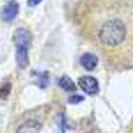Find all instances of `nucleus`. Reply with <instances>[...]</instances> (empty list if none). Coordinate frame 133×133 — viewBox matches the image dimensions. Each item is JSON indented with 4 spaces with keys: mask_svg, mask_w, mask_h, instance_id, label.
<instances>
[{
    "mask_svg": "<svg viewBox=\"0 0 133 133\" xmlns=\"http://www.w3.org/2000/svg\"><path fill=\"white\" fill-rule=\"evenodd\" d=\"M32 36L28 29L25 28H17L14 35V43L16 47V63L20 69H24L29 64L28 57V49L31 47Z\"/></svg>",
    "mask_w": 133,
    "mask_h": 133,
    "instance_id": "obj_2",
    "label": "nucleus"
},
{
    "mask_svg": "<svg viewBox=\"0 0 133 133\" xmlns=\"http://www.w3.org/2000/svg\"><path fill=\"white\" fill-rule=\"evenodd\" d=\"M80 63H81L84 69L93 71L97 66V64H98V59H97L96 55H93V53H84L81 56V59H80Z\"/></svg>",
    "mask_w": 133,
    "mask_h": 133,
    "instance_id": "obj_6",
    "label": "nucleus"
},
{
    "mask_svg": "<svg viewBox=\"0 0 133 133\" xmlns=\"http://www.w3.org/2000/svg\"><path fill=\"white\" fill-rule=\"evenodd\" d=\"M81 101H84V96H81V95H72L68 98V103L69 104H79Z\"/></svg>",
    "mask_w": 133,
    "mask_h": 133,
    "instance_id": "obj_9",
    "label": "nucleus"
},
{
    "mask_svg": "<svg viewBox=\"0 0 133 133\" xmlns=\"http://www.w3.org/2000/svg\"><path fill=\"white\" fill-rule=\"evenodd\" d=\"M59 85L66 92H75L76 91L75 83L71 80V77H68V76H63L61 79H59Z\"/></svg>",
    "mask_w": 133,
    "mask_h": 133,
    "instance_id": "obj_7",
    "label": "nucleus"
},
{
    "mask_svg": "<svg viewBox=\"0 0 133 133\" xmlns=\"http://www.w3.org/2000/svg\"><path fill=\"white\" fill-rule=\"evenodd\" d=\"M40 132H41V124L39 123V121L28 120L17 128L16 133H40Z\"/></svg>",
    "mask_w": 133,
    "mask_h": 133,
    "instance_id": "obj_5",
    "label": "nucleus"
},
{
    "mask_svg": "<svg viewBox=\"0 0 133 133\" xmlns=\"http://www.w3.org/2000/svg\"><path fill=\"white\" fill-rule=\"evenodd\" d=\"M79 87L87 95L93 96L98 93V81L92 76H83L79 80Z\"/></svg>",
    "mask_w": 133,
    "mask_h": 133,
    "instance_id": "obj_3",
    "label": "nucleus"
},
{
    "mask_svg": "<svg viewBox=\"0 0 133 133\" xmlns=\"http://www.w3.org/2000/svg\"><path fill=\"white\" fill-rule=\"evenodd\" d=\"M48 81H49V77H48V73L44 72V73H40L39 75V79H37V84L40 88H45L48 85Z\"/></svg>",
    "mask_w": 133,
    "mask_h": 133,
    "instance_id": "obj_8",
    "label": "nucleus"
},
{
    "mask_svg": "<svg viewBox=\"0 0 133 133\" xmlns=\"http://www.w3.org/2000/svg\"><path fill=\"white\" fill-rule=\"evenodd\" d=\"M127 37V28L120 19H113L107 21L100 28L98 39L103 44L109 47H116L121 44Z\"/></svg>",
    "mask_w": 133,
    "mask_h": 133,
    "instance_id": "obj_1",
    "label": "nucleus"
},
{
    "mask_svg": "<svg viewBox=\"0 0 133 133\" xmlns=\"http://www.w3.org/2000/svg\"><path fill=\"white\" fill-rule=\"evenodd\" d=\"M19 14V4L16 2H9L2 11V19L7 23L12 21Z\"/></svg>",
    "mask_w": 133,
    "mask_h": 133,
    "instance_id": "obj_4",
    "label": "nucleus"
},
{
    "mask_svg": "<svg viewBox=\"0 0 133 133\" xmlns=\"http://www.w3.org/2000/svg\"><path fill=\"white\" fill-rule=\"evenodd\" d=\"M41 2H43V0H28V5H29V7H36V5H39Z\"/></svg>",
    "mask_w": 133,
    "mask_h": 133,
    "instance_id": "obj_10",
    "label": "nucleus"
}]
</instances>
